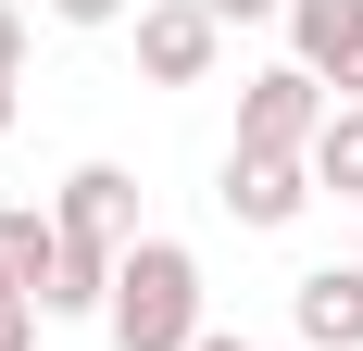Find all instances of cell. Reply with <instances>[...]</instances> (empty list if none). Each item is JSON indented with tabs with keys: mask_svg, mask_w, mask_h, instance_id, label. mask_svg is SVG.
Returning <instances> with one entry per match:
<instances>
[{
	"mask_svg": "<svg viewBox=\"0 0 363 351\" xmlns=\"http://www.w3.org/2000/svg\"><path fill=\"white\" fill-rule=\"evenodd\" d=\"M101 339L113 351H188V339H201V251H188V239H138L125 264H113Z\"/></svg>",
	"mask_w": 363,
	"mask_h": 351,
	"instance_id": "cell-1",
	"label": "cell"
},
{
	"mask_svg": "<svg viewBox=\"0 0 363 351\" xmlns=\"http://www.w3.org/2000/svg\"><path fill=\"white\" fill-rule=\"evenodd\" d=\"M326 88H313V75L301 63H263L251 88H238V151H289V163H313V139H326Z\"/></svg>",
	"mask_w": 363,
	"mask_h": 351,
	"instance_id": "cell-2",
	"label": "cell"
},
{
	"mask_svg": "<svg viewBox=\"0 0 363 351\" xmlns=\"http://www.w3.org/2000/svg\"><path fill=\"white\" fill-rule=\"evenodd\" d=\"M50 226H63V239H88V251H113V264H125V251L150 239V226H138V176H125V163H75L63 188H50Z\"/></svg>",
	"mask_w": 363,
	"mask_h": 351,
	"instance_id": "cell-3",
	"label": "cell"
},
{
	"mask_svg": "<svg viewBox=\"0 0 363 351\" xmlns=\"http://www.w3.org/2000/svg\"><path fill=\"white\" fill-rule=\"evenodd\" d=\"M213 63H225V26L201 0H138V75L150 88H201Z\"/></svg>",
	"mask_w": 363,
	"mask_h": 351,
	"instance_id": "cell-4",
	"label": "cell"
},
{
	"mask_svg": "<svg viewBox=\"0 0 363 351\" xmlns=\"http://www.w3.org/2000/svg\"><path fill=\"white\" fill-rule=\"evenodd\" d=\"M289 63L326 101H363V0H289Z\"/></svg>",
	"mask_w": 363,
	"mask_h": 351,
	"instance_id": "cell-5",
	"label": "cell"
},
{
	"mask_svg": "<svg viewBox=\"0 0 363 351\" xmlns=\"http://www.w3.org/2000/svg\"><path fill=\"white\" fill-rule=\"evenodd\" d=\"M225 213H238L251 239L301 226V213H313V163H289V151H225Z\"/></svg>",
	"mask_w": 363,
	"mask_h": 351,
	"instance_id": "cell-6",
	"label": "cell"
},
{
	"mask_svg": "<svg viewBox=\"0 0 363 351\" xmlns=\"http://www.w3.org/2000/svg\"><path fill=\"white\" fill-rule=\"evenodd\" d=\"M289 326H301V351H363V264H313L289 288Z\"/></svg>",
	"mask_w": 363,
	"mask_h": 351,
	"instance_id": "cell-7",
	"label": "cell"
},
{
	"mask_svg": "<svg viewBox=\"0 0 363 351\" xmlns=\"http://www.w3.org/2000/svg\"><path fill=\"white\" fill-rule=\"evenodd\" d=\"M50 264H63V226H50L38 201H0V288L50 301Z\"/></svg>",
	"mask_w": 363,
	"mask_h": 351,
	"instance_id": "cell-8",
	"label": "cell"
},
{
	"mask_svg": "<svg viewBox=\"0 0 363 351\" xmlns=\"http://www.w3.org/2000/svg\"><path fill=\"white\" fill-rule=\"evenodd\" d=\"M313 188L363 201V101H338V113H326V139H313Z\"/></svg>",
	"mask_w": 363,
	"mask_h": 351,
	"instance_id": "cell-9",
	"label": "cell"
},
{
	"mask_svg": "<svg viewBox=\"0 0 363 351\" xmlns=\"http://www.w3.org/2000/svg\"><path fill=\"white\" fill-rule=\"evenodd\" d=\"M0 351H38V301L26 288H0Z\"/></svg>",
	"mask_w": 363,
	"mask_h": 351,
	"instance_id": "cell-10",
	"label": "cell"
},
{
	"mask_svg": "<svg viewBox=\"0 0 363 351\" xmlns=\"http://www.w3.org/2000/svg\"><path fill=\"white\" fill-rule=\"evenodd\" d=\"M138 0H50V26H125Z\"/></svg>",
	"mask_w": 363,
	"mask_h": 351,
	"instance_id": "cell-11",
	"label": "cell"
},
{
	"mask_svg": "<svg viewBox=\"0 0 363 351\" xmlns=\"http://www.w3.org/2000/svg\"><path fill=\"white\" fill-rule=\"evenodd\" d=\"M0 75H26V13L0 0Z\"/></svg>",
	"mask_w": 363,
	"mask_h": 351,
	"instance_id": "cell-12",
	"label": "cell"
},
{
	"mask_svg": "<svg viewBox=\"0 0 363 351\" xmlns=\"http://www.w3.org/2000/svg\"><path fill=\"white\" fill-rule=\"evenodd\" d=\"M213 26H263V13H289V0H201Z\"/></svg>",
	"mask_w": 363,
	"mask_h": 351,
	"instance_id": "cell-13",
	"label": "cell"
},
{
	"mask_svg": "<svg viewBox=\"0 0 363 351\" xmlns=\"http://www.w3.org/2000/svg\"><path fill=\"white\" fill-rule=\"evenodd\" d=\"M188 351H251V339H238V326H201V339H188Z\"/></svg>",
	"mask_w": 363,
	"mask_h": 351,
	"instance_id": "cell-14",
	"label": "cell"
},
{
	"mask_svg": "<svg viewBox=\"0 0 363 351\" xmlns=\"http://www.w3.org/2000/svg\"><path fill=\"white\" fill-rule=\"evenodd\" d=\"M13 113H26V101H13V75H0V139H13Z\"/></svg>",
	"mask_w": 363,
	"mask_h": 351,
	"instance_id": "cell-15",
	"label": "cell"
},
{
	"mask_svg": "<svg viewBox=\"0 0 363 351\" xmlns=\"http://www.w3.org/2000/svg\"><path fill=\"white\" fill-rule=\"evenodd\" d=\"M351 264H363V239H351Z\"/></svg>",
	"mask_w": 363,
	"mask_h": 351,
	"instance_id": "cell-16",
	"label": "cell"
}]
</instances>
